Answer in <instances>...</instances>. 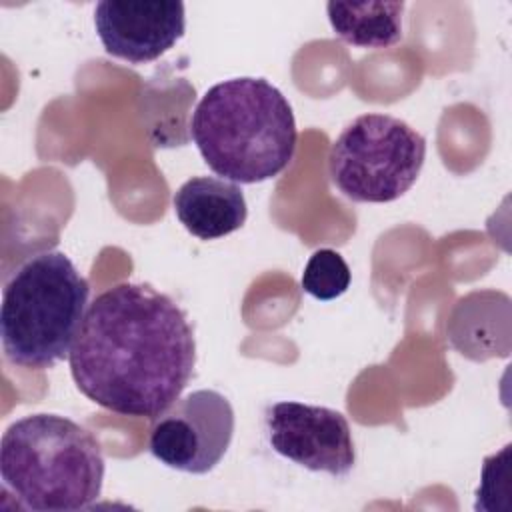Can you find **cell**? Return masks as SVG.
<instances>
[{
    "label": "cell",
    "mask_w": 512,
    "mask_h": 512,
    "mask_svg": "<svg viewBox=\"0 0 512 512\" xmlns=\"http://www.w3.org/2000/svg\"><path fill=\"white\" fill-rule=\"evenodd\" d=\"M68 364L76 388L94 404L156 420L194 376V330L168 294L120 282L88 304Z\"/></svg>",
    "instance_id": "obj_1"
},
{
    "label": "cell",
    "mask_w": 512,
    "mask_h": 512,
    "mask_svg": "<svg viewBox=\"0 0 512 512\" xmlns=\"http://www.w3.org/2000/svg\"><path fill=\"white\" fill-rule=\"evenodd\" d=\"M190 138L222 178L258 184L284 172L296 152V120L286 96L254 76L214 84L200 98Z\"/></svg>",
    "instance_id": "obj_2"
},
{
    "label": "cell",
    "mask_w": 512,
    "mask_h": 512,
    "mask_svg": "<svg viewBox=\"0 0 512 512\" xmlns=\"http://www.w3.org/2000/svg\"><path fill=\"white\" fill-rule=\"evenodd\" d=\"M98 440L60 414H30L0 440L2 488L38 512H74L98 500L104 484Z\"/></svg>",
    "instance_id": "obj_3"
},
{
    "label": "cell",
    "mask_w": 512,
    "mask_h": 512,
    "mask_svg": "<svg viewBox=\"0 0 512 512\" xmlns=\"http://www.w3.org/2000/svg\"><path fill=\"white\" fill-rule=\"evenodd\" d=\"M90 286L60 250L28 256L6 280L0 336L10 364L48 370L70 354L88 310Z\"/></svg>",
    "instance_id": "obj_4"
},
{
    "label": "cell",
    "mask_w": 512,
    "mask_h": 512,
    "mask_svg": "<svg viewBox=\"0 0 512 512\" xmlns=\"http://www.w3.org/2000/svg\"><path fill=\"white\" fill-rule=\"evenodd\" d=\"M426 140L408 122L368 112L356 116L332 142V184L354 202L386 204L404 196L418 180Z\"/></svg>",
    "instance_id": "obj_5"
},
{
    "label": "cell",
    "mask_w": 512,
    "mask_h": 512,
    "mask_svg": "<svg viewBox=\"0 0 512 512\" xmlns=\"http://www.w3.org/2000/svg\"><path fill=\"white\" fill-rule=\"evenodd\" d=\"M234 410L216 390H194L178 398L150 428V454L172 470L206 474L230 448Z\"/></svg>",
    "instance_id": "obj_6"
},
{
    "label": "cell",
    "mask_w": 512,
    "mask_h": 512,
    "mask_svg": "<svg viewBox=\"0 0 512 512\" xmlns=\"http://www.w3.org/2000/svg\"><path fill=\"white\" fill-rule=\"evenodd\" d=\"M272 450L312 472L342 478L356 464L352 430L338 410L302 402H276L266 410Z\"/></svg>",
    "instance_id": "obj_7"
},
{
    "label": "cell",
    "mask_w": 512,
    "mask_h": 512,
    "mask_svg": "<svg viewBox=\"0 0 512 512\" xmlns=\"http://www.w3.org/2000/svg\"><path fill=\"white\" fill-rule=\"evenodd\" d=\"M94 26L108 54L130 64L158 60L186 30V10L178 0H102Z\"/></svg>",
    "instance_id": "obj_8"
},
{
    "label": "cell",
    "mask_w": 512,
    "mask_h": 512,
    "mask_svg": "<svg viewBox=\"0 0 512 512\" xmlns=\"http://www.w3.org/2000/svg\"><path fill=\"white\" fill-rule=\"evenodd\" d=\"M180 224L200 240H216L242 228L248 206L242 188L216 176L186 180L172 198Z\"/></svg>",
    "instance_id": "obj_9"
},
{
    "label": "cell",
    "mask_w": 512,
    "mask_h": 512,
    "mask_svg": "<svg viewBox=\"0 0 512 512\" xmlns=\"http://www.w3.org/2000/svg\"><path fill=\"white\" fill-rule=\"evenodd\" d=\"M334 34L350 46L388 48L402 38L404 2H328Z\"/></svg>",
    "instance_id": "obj_10"
},
{
    "label": "cell",
    "mask_w": 512,
    "mask_h": 512,
    "mask_svg": "<svg viewBox=\"0 0 512 512\" xmlns=\"http://www.w3.org/2000/svg\"><path fill=\"white\" fill-rule=\"evenodd\" d=\"M300 284L316 300H334L348 290L350 268L336 250L320 248L308 258Z\"/></svg>",
    "instance_id": "obj_11"
}]
</instances>
